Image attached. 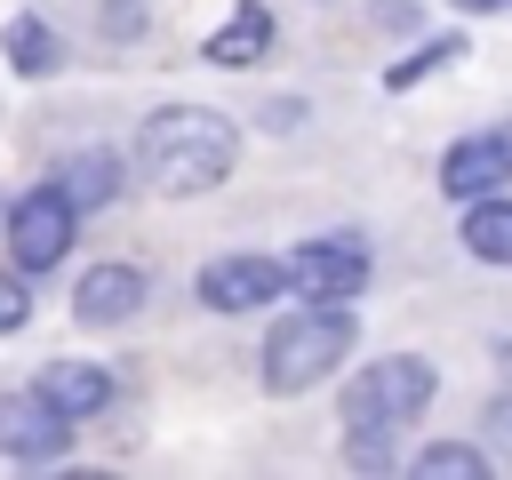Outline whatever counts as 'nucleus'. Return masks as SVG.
Segmentation results:
<instances>
[{"mask_svg":"<svg viewBox=\"0 0 512 480\" xmlns=\"http://www.w3.org/2000/svg\"><path fill=\"white\" fill-rule=\"evenodd\" d=\"M232 152H240L232 120H224V112H200V104H160V112L136 128V168H144V184H160V192H176V200L224 184V176H232Z\"/></svg>","mask_w":512,"mask_h":480,"instance_id":"f257e3e1","label":"nucleus"},{"mask_svg":"<svg viewBox=\"0 0 512 480\" xmlns=\"http://www.w3.org/2000/svg\"><path fill=\"white\" fill-rule=\"evenodd\" d=\"M352 336H360L352 304H320V296L288 304V320L264 336V384L272 392H312L328 368H344Z\"/></svg>","mask_w":512,"mask_h":480,"instance_id":"f03ea898","label":"nucleus"},{"mask_svg":"<svg viewBox=\"0 0 512 480\" xmlns=\"http://www.w3.org/2000/svg\"><path fill=\"white\" fill-rule=\"evenodd\" d=\"M432 392H440L432 360L384 352V360H368V368L352 376V392H344V432H352V440H392L400 424H416V416L432 408Z\"/></svg>","mask_w":512,"mask_h":480,"instance_id":"7ed1b4c3","label":"nucleus"},{"mask_svg":"<svg viewBox=\"0 0 512 480\" xmlns=\"http://www.w3.org/2000/svg\"><path fill=\"white\" fill-rule=\"evenodd\" d=\"M72 224H80V208H72V192L48 176V184H32L24 200H8V264L16 272H48V264H64V248H72Z\"/></svg>","mask_w":512,"mask_h":480,"instance_id":"20e7f679","label":"nucleus"},{"mask_svg":"<svg viewBox=\"0 0 512 480\" xmlns=\"http://www.w3.org/2000/svg\"><path fill=\"white\" fill-rule=\"evenodd\" d=\"M288 272V296H320V304H352L360 280H368V248L360 240H304L280 256Z\"/></svg>","mask_w":512,"mask_h":480,"instance_id":"39448f33","label":"nucleus"},{"mask_svg":"<svg viewBox=\"0 0 512 480\" xmlns=\"http://www.w3.org/2000/svg\"><path fill=\"white\" fill-rule=\"evenodd\" d=\"M64 440H72V416H64L40 384L0 392V456H16V464H56Z\"/></svg>","mask_w":512,"mask_h":480,"instance_id":"423d86ee","label":"nucleus"},{"mask_svg":"<svg viewBox=\"0 0 512 480\" xmlns=\"http://www.w3.org/2000/svg\"><path fill=\"white\" fill-rule=\"evenodd\" d=\"M280 288H288V272L272 256H216V264H200V304L208 312H256Z\"/></svg>","mask_w":512,"mask_h":480,"instance_id":"0eeeda50","label":"nucleus"},{"mask_svg":"<svg viewBox=\"0 0 512 480\" xmlns=\"http://www.w3.org/2000/svg\"><path fill=\"white\" fill-rule=\"evenodd\" d=\"M504 176H512V152H504V136H496V128H488V136H456V144L440 152V192H448V200L504 192Z\"/></svg>","mask_w":512,"mask_h":480,"instance_id":"6e6552de","label":"nucleus"},{"mask_svg":"<svg viewBox=\"0 0 512 480\" xmlns=\"http://www.w3.org/2000/svg\"><path fill=\"white\" fill-rule=\"evenodd\" d=\"M136 304H144V272H136V264H96V272H80V288H72V312H80L88 328L128 320Z\"/></svg>","mask_w":512,"mask_h":480,"instance_id":"1a4fd4ad","label":"nucleus"},{"mask_svg":"<svg viewBox=\"0 0 512 480\" xmlns=\"http://www.w3.org/2000/svg\"><path fill=\"white\" fill-rule=\"evenodd\" d=\"M56 184L72 192L80 216H88V208H112V200H120V152H104V144H96V152H64V160H56Z\"/></svg>","mask_w":512,"mask_h":480,"instance_id":"9d476101","label":"nucleus"},{"mask_svg":"<svg viewBox=\"0 0 512 480\" xmlns=\"http://www.w3.org/2000/svg\"><path fill=\"white\" fill-rule=\"evenodd\" d=\"M32 384H40V392H48L72 424H80V416H96V408L112 400V376H104V368H88V360H48Z\"/></svg>","mask_w":512,"mask_h":480,"instance_id":"9b49d317","label":"nucleus"},{"mask_svg":"<svg viewBox=\"0 0 512 480\" xmlns=\"http://www.w3.org/2000/svg\"><path fill=\"white\" fill-rule=\"evenodd\" d=\"M264 48H272V16H264L256 0H240V8L208 32V64H256Z\"/></svg>","mask_w":512,"mask_h":480,"instance_id":"f8f14e48","label":"nucleus"},{"mask_svg":"<svg viewBox=\"0 0 512 480\" xmlns=\"http://www.w3.org/2000/svg\"><path fill=\"white\" fill-rule=\"evenodd\" d=\"M464 248L480 264H512V200H496V192L464 200Z\"/></svg>","mask_w":512,"mask_h":480,"instance_id":"ddd939ff","label":"nucleus"},{"mask_svg":"<svg viewBox=\"0 0 512 480\" xmlns=\"http://www.w3.org/2000/svg\"><path fill=\"white\" fill-rule=\"evenodd\" d=\"M0 48H8V64H16L24 80H40V72H56V64H64V48H56V32H48L40 16H16V24L0 32Z\"/></svg>","mask_w":512,"mask_h":480,"instance_id":"4468645a","label":"nucleus"},{"mask_svg":"<svg viewBox=\"0 0 512 480\" xmlns=\"http://www.w3.org/2000/svg\"><path fill=\"white\" fill-rule=\"evenodd\" d=\"M456 56H464V40H456V32H448V40H424L416 56H392V64H384V88H416V80H432V72H440V64H456Z\"/></svg>","mask_w":512,"mask_h":480,"instance_id":"2eb2a0df","label":"nucleus"},{"mask_svg":"<svg viewBox=\"0 0 512 480\" xmlns=\"http://www.w3.org/2000/svg\"><path fill=\"white\" fill-rule=\"evenodd\" d=\"M416 472L424 480H480L488 456L480 448H456V440H432V448H416Z\"/></svg>","mask_w":512,"mask_h":480,"instance_id":"dca6fc26","label":"nucleus"},{"mask_svg":"<svg viewBox=\"0 0 512 480\" xmlns=\"http://www.w3.org/2000/svg\"><path fill=\"white\" fill-rule=\"evenodd\" d=\"M24 320H32V288H24V272H0V336Z\"/></svg>","mask_w":512,"mask_h":480,"instance_id":"f3484780","label":"nucleus"},{"mask_svg":"<svg viewBox=\"0 0 512 480\" xmlns=\"http://www.w3.org/2000/svg\"><path fill=\"white\" fill-rule=\"evenodd\" d=\"M256 112H264V128H296V120H304L296 96H272V104H256Z\"/></svg>","mask_w":512,"mask_h":480,"instance_id":"a211bd4d","label":"nucleus"},{"mask_svg":"<svg viewBox=\"0 0 512 480\" xmlns=\"http://www.w3.org/2000/svg\"><path fill=\"white\" fill-rule=\"evenodd\" d=\"M136 24H144L136 0H104V32H136Z\"/></svg>","mask_w":512,"mask_h":480,"instance_id":"6ab92c4d","label":"nucleus"},{"mask_svg":"<svg viewBox=\"0 0 512 480\" xmlns=\"http://www.w3.org/2000/svg\"><path fill=\"white\" fill-rule=\"evenodd\" d=\"M488 424H496V440H504V456H512V400H504V408H496Z\"/></svg>","mask_w":512,"mask_h":480,"instance_id":"aec40b11","label":"nucleus"},{"mask_svg":"<svg viewBox=\"0 0 512 480\" xmlns=\"http://www.w3.org/2000/svg\"><path fill=\"white\" fill-rule=\"evenodd\" d=\"M456 8H472V16H496V8H512V0H456Z\"/></svg>","mask_w":512,"mask_h":480,"instance_id":"412c9836","label":"nucleus"},{"mask_svg":"<svg viewBox=\"0 0 512 480\" xmlns=\"http://www.w3.org/2000/svg\"><path fill=\"white\" fill-rule=\"evenodd\" d=\"M496 368H504V376H512V336H504V344H496Z\"/></svg>","mask_w":512,"mask_h":480,"instance_id":"4be33fe9","label":"nucleus"},{"mask_svg":"<svg viewBox=\"0 0 512 480\" xmlns=\"http://www.w3.org/2000/svg\"><path fill=\"white\" fill-rule=\"evenodd\" d=\"M496 136H504V152H512V120H496Z\"/></svg>","mask_w":512,"mask_h":480,"instance_id":"5701e85b","label":"nucleus"},{"mask_svg":"<svg viewBox=\"0 0 512 480\" xmlns=\"http://www.w3.org/2000/svg\"><path fill=\"white\" fill-rule=\"evenodd\" d=\"M0 232H8V200H0Z\"/></svg>","mask_w":512,"mask_h":480,"instance_id":"b1692460","label":"nucleus"}]
</instances>
